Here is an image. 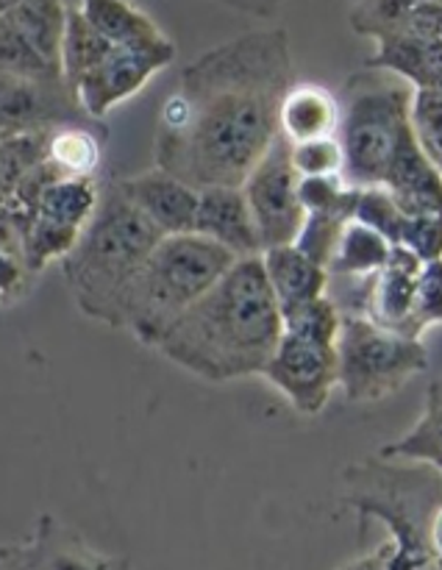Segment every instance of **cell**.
Masks as SVG:
<instances>
[{"instance_id": "6", "label": "cell", "mask_w": 442, "mask_h": 570, "mask_svg": "<svg viewBox=\"0 0 442 570\" xmlns=\"http://www.w3.org/2000/svg\"><path fill=\"white\" fill-rule=\"evenodd\" d=\"M412 83L393 72L354 76L345 95L337 137L345 150V181L354 187L384 184L395 156L415 134Z\"/></svg>"}, {"instance_id": "31", "label": "cell", "mask_w": 442, "mask_h": 570, "mask_svg": "<svg viewBox=\"0 0 442 570\" xmlns=\"http://www.w3.org/2000/svg\"><path fill=\"white\" fill-rule=\"evenodd\" d=\"M345 223H348V217L343 215H317V212H310L304 226H301L298 237H295V245L310 259H315L317 265H323L328 271V262H332L334 250H337Z\"/></svg>"}, {"instance_id": "14", "label": "cell", "mask_w": 442, "mask_h": 570, "mask_svg": "<svg viewBox=\"0 0 442 570\" xmlns=\"http://www.w3.org/2000/svg\"><path fill=\"white\" fill-rule=\"evenodd\" d=\"M421 271V256L412 254L404 245H393L387 265L379 273H373L371 284L365 289V315L373 323H379V326L406 334L412 306H415Z\"/></svg>"}, {"instance_id": "8", "label": "cell", "mask_w": 442, "mask_h": 570, "mask_svg": "<svg viewBox=\"0 0 442 570\" xmlns=\"http://www.w3.org/2000/svg\"><path fill=\"white\" fill-rule=\"evenodd\" d=\"M429 367V351L418 337L384 328L367 315L343 312L337 337L340 390L351 404L382 401Z\"/></svg>"}, {"instance_id": "25", "label": "cell", "mask_w": 442, "mask_h": 570, "mask_svg": "<svg viewBox=\"0 0 442 570\" xmlns=\"http://www.w3.org/2000/svg\"><path fill=\"white\" fill-rule=\"evenodd\" d=\"M48 159L65 176L95 178L100 167V142L89 128H81L78 122L76 126H59L50 134Z\"/></svg>"}, {"instance_id": "29", "label": "cell", "mask_w": 442, "mask_h": 570, "mask_svg": "<svg viewBox=\"0 0 442 570\" xmlns=\"http://www.w3.org/2000/svg\"><path fill=\"white\" fill-rule=\"evenodd\" d=\"M289 159L298 176H345V150L337 134L289 142Z\"/></svg>"}, {"instance_id": "12", "label": "cell", "mask_w": 442, "mask_h": 570, "mask_svg": "<svg viewBox=\"0 0 442 570\" xmlns=\"http://www.w3.org/2000/svg\"><path fill=\"white\" fill-rule=\"evenodd\" d=\"M117 187L165 237L195 232L200 189H195L193 184L181 181L161 167H154L148 173L117 178Z\"/></svg>"}, {"instance_id": "35", "label": "cell", "mask_w": 442, "mask_h": 570, "mask_svg": "<svg viewBox=\"0 0 442 570\" xmlns=\"http://www.w3.org/2000/svg\"><path fill=\"white\" fill-rule=\"evenodd\" d=\"M220 3H226L228 9L243 11V14L273 17L284 3H287V0H220Z\"/></svg>"}, {"instance_id": "19", "label": "cell", "mask_w": 442, "mask_h": 570, "mask_svg": "<svg viewBox=\"0 0 442 570\" xmlns=\"http://www.w3.org/2000/svg\"><path fill=\"white\" fill-rule=\"evenodd\" d=\"M39 570H134L126 557L92 549L81 534L61 527L53 515H42L33 532Z\"/></svg>"}, {"instance_id": "10", "label": "cell", "mask_w": 442, "mask_h": 570, "mask_svg": "<svg viewBox=\"0 0 442 570\" xmlns=\"http://www.w3.org/2000/svg\"><path fill=\"white\" fill-rule=\"evenodd\" d=\"M176 59V45L167 48H115L98 61L89 72H84L70 87V95L81 111L92 120H104L111 109L126 104L145 83Z\"/></svg>"}, {"instance_id": "24", "label": "cell", "mask_w": 442, "mask_h": 570, "mask_svg": "<svg viewBox=\"0 0 442 570\" xmlns=\"http://www.w3.org/2000/svg\"><path fill=\"white\" fill-rule=\"evenodd\" d=\"M390 250L393 243L384 234L351 217L328 262V276H373L387 265Z\"/></svg>"}, {"instance_id": "39", "label": "cell", "mask_w": 442, "mask_h": 570, "mask_svg": "<svg viewBox=\"0 0 442 570\" xmlns=\"http://www.w3.org/2000/svg\"><path fill=\"white\" fill-rule=\"evenodd\" d=\"M37 570H39V560H37Z\"/></svg>"}, {"instance_id": "28", "label": "cell", "mask_w": 442, "mask_h": 570, "mask_svg": "<svg viewBox=\"0 0 442 570\" xmlns=\"http://www.w3.org/2000/svg\"><path fill=\"white\" fill-rule=\"evenodd\" d=\"M0 72H14V76L33 78H61V70L48 65L33 50V45L11 26L3 11H0Z\"/></svg>"}, {"instance_id": "9", "label": "cell", "mask_w": 442, "mask_h": 570, "mask_svg": "<svg viewBox=\"0 0 442 570\" xmlns=\"http://www.w3.org/2000/svg\"><path fill=\"white\" fill-rule=\"evenodd\" d=\"M301 176L289 159V139L278 134L259 165L245 178L243 193L248 198L251 215L259 228L262 248L289 245L298 237L306 220V209L298 193Z\"/></svg>"}, {"instance_id": "4", "label": "cell", "mask_w": 442, "mask_h": 570, "mask_svg": "<svg viewBox=\"0 0 442 570\" xmlns=\"http://www.w3.org/2000/svg\"><path fill=\"white\" fill-rule=\"evenodd\" d=\"M345 504L360 521H382L387 527L390 570H438L429 540L432 518L442 504V476L434 468H395L390 460L354 465L345 471Z\"/></svg>"}, {"instance_id": "26", "label": "cell", "mask_w": 442, "mask_h": 570, "mask_svg": "<svg viewBox=\"0 0 442 570\" xmlns=\"http://www.w3.org/2000/svg\"><path fill=\"white\" fill-rule=\"evenodd\" d=\"M298 193L306 215L317 212V215H343L348 220L354 217L356 187L345 181V176H301Z\"/></svg>"}, {"instance_id": "34", "label": "cell", "mask_w": 442, "mask_h": 570, "mask_svg": "<svg viewBox=\"0 0 442 570\" xmlns=\"http://www.w3.org/2000/svg\"><path fill=\"white\" fill-rule=\"evenodd\" d=\"M0 570H37V546H33V540L22 546H3L0 549Z\"/></svg>"}, {"instance_id": "41", "label": "cell", "mask_w": 442, "mask_h": 570, "mask_svg": "<svg viewBox=\"0 0 442 570\" xmlns=\"http://www.w3.org/2000/svg\"><path fill=\"white\" fill-rule=\"evenodd\" d=\"M0 195H3V193H0Z\"/></svg>"}, {"instance_id": "36", "label": "cell", "mask_w": 442, "mask_h": 570, "mask_svg": "<svg viewBox=\"0 0 442 570\" xmlns=\"http://www.w3.org/2000/svg\"><path fill=\"white\" fill-rule=\"evenodd\" d=\"M337 570H390L387 568V543H382L379 549L367 551V554L356 557V560L345 562V566Z\"/></svg>"}, {"instance_id": "30", "label": "cell", "mask_w": 442, "mask_h": 570, "mask_svg": "<svg viewBox=\"0 0 442 570\" xmlns=\"http://www.w3.org/2000/svg\"><path fill=\"white\" fill-rule=\"evenodd\" d=\"M432 326H442V259L423 262L406 334L421 340L423 332H429Z\"/></svg>"}, {"instance_id": "1", "label": "cell", "mask_w": 442, "mask_h": 570, "mask_svg": "<svg viewBox=\"0 0 442 570\" xmlns=\"http://www.w3.org/2000/svg\"><path fill=\"white\" fill-rule=\"evenodd\" d=\"M295 83L284 28L251 31L187 65L161 104L156 167L204 187H243L276 142L278 106Z\"/></svg>"}, {"instance_id": "17", "label": "cell", "mask_w": 442, "mask_h": 570, "mask_svg": "<svg viewBox=\"0 0 442 570\" xmlns=\"http://www.w3.org/2000/svg\"><path fill=\"white\" fill-rule=\"evenodd\" d=\"M262 265H265L267 282H271L282 315L326 295L328 271L317 265L315 259H310L295 243L265 248L262 250Z\"/></svg>"}, {"instance_id": "13", "label": "cell", "mask_w": 442, "mask_h": 570, "mask_svg": "<svg viewBox=\"0 0 442 570\" xmlns=\"http://www.w3.org/2000/svg\"><path fill=\"white\" fill-rule=\"evenodd\" d=\"M195 234L232 250L234 256H259L262 237L243 187H204L198 198Z\"/></svg>"}, {"instance_id": "22", "label": "cell", "mask_w": 442, "mask_h": 570, "mask_svg": "<svg viewBox=\"0 0 442 570\" xmlns=\"http://www.w3.org/2000/svg\"><path fill=\"white\" fill-rule=\"evenodd\" d=\"M3 14L48 65L61 70V39L67 26L65 0H14Z\"/></svg>"}, {"instance_id": "11", "label": "cell", "mask_w": 442, "mask_h": 570, "mask_svg": "<svg viewBox=\"0 0 442 570\" xmlns=\"http://www.w3.org/2000/svg\"><path fill=\"white\" fill-rule=\"evenodd\" d=\"M81 106L67 89L65 78H33L0 72V131L76 126Z\"/></svg>"}, {"instance_id": "15", "label": "cell", "mask_w": 442, "mask_h": 570, "mask_svg": "<svg viewBox=\"0 0 442 570\" xmlns=\"http://www.w3.org/2000/svg\"><path fill=\"white\" fill-rule=\"evenodd\" d=\"M376 53L367 61L371 70H387L415 89L442 92V37L412 31H390L376 37Z\"/></svg>"}, {"instance_id": "27", "label": "cell", "mask_w": 442, "mask_h": 570, "mask_svg": "<svg viewBox=\"0 0 442 570\" xmlns=\"http://www.w3.org/2000/svg\"><path fill=\"white\" fill-rule=\"evenodd\" d=\"M404 217L406 212L401 209L399 200L390 195L387 187H382V184H376V187H356L354 220L376 228V232L384 234L393 245H399Z\"/></svg>"}, {"instance_id": "40", "label": "cell", "mask_w": 442, "mask_h": 570, "mask_svg": "<svg viewBox=\"0 0 442 570\" xmlns=\"http://www.w3.org/2000/svg\"><path fill=\"white\" fill-rule=\"evenodd\" d=\"M0 549H3V546H0Z\"/></svg>"}, {"instance_id": "20", "label": "cell", "mask_w": 442, "mask_h": 570, "mask_svg": "<svg viewBox=\"0 0 442 570\" xmlns=\"http://www.w3.org/2000/svg\"><path fill=\"white\" fill-rule=\"evenodd\" d=\"M89 26L120 48H167L173 39L131 0H76Z\"/></svg>"}, {"instance_id": "18", "label": "cell", "mask_w": 442, "mask_h": 570, "mask_svg": "<svg viewBox=\"0 0 442 570\" xmlns=\"http://www.w3.org/2000/svg\"><path fill=\"white\" fill-rule=\"evenodd\" d=\"M340 117H343V106L328 89L295 81L278 106V131L289 142L334 137L340 128Z\"/></svg>"}, {"instance_id": "7", "label": "cell", "mask_w": 442, "mask_h": 570, "mask_svg": "<svg viewBox=\"0 0 442 570\" xmlns=\"http://www.w3.org/2000/svg\"><path fill=\"white\" fill-rule=\"evenodd\" d=\"M284 328L262 376L293 404L298 415L315 417L340 387L337 337L343 312L332 298H317L284 312Z\"/></svg>"}, {"instance_id": "3", "label": "cell", "mask_w": 442, "mask_h": 570, "mask_svg": "<svg viewBox=\"0 0 442 570\" xmlns=\"http://www.w3.org/2000/svg\"><path fill=\"white\" fill-rule=\"evenodd\" d=\"M165 237L117 181L100 193L98 212L61 259V273L78 309L109 328L126 326V301L139 267Z\"/></svg>"}, {"instance_id": "5", "label": "cell", "mask_w": 442, "mask_h": 570, "mask_svg": "<svg viewBox=\"0 0 442 570\" xmlns=\"http://www.w3.org/2000/svg\"><path fill=\"white\" fill-rule=\"evenodd\" d=\"M232 250L200 234H167L139 267L126 301V326L148 348L189 309L228 267Z\"/></svg>"}, {"instance_id": "33", "label": "cell", "mask_w": 442, "mask_h": 570, "mask_svg": "<svg viewBox=\"0 0 442 570\" xmlns=\"http://www.w3.org/2000/svg\"><path fill=\"white\" fill-rule=\"evenodd\" d=\"M26 276L28 271L22 265V259L0 250V304H9V301H14L20 295Z\"/></svg>"}, {"instance_id": "37", "label": "cell", "mask_w": 442, "mask_h": 570, "mask_svg": "<svg viewBox=\"0 0 442 570\" xmlns=\"http://www.w3.org/2000/svg\"><path fill=\"white\" fill-rule=\"evenodd\" d=\"M429 540H432V551L438 560H442V504L438 507L432 518V527H429Z\"/></svg>"}, {"instance_id": "2", "label": "cell", "mask_w": 442, "mask_h": 570, "mask_svg": "<svg viewBox=\"0 0 442 570\" xmlns=\"http://www.w3.org/2000/svg\"><path fill=\"white\" fill-rule=\"evenodd\" d=\"M282 328L262 254L245 256L176 317L154 351L204 382L226 384L262 376Z\"/></svg>"}, {"instance_id": "32", "label": "cell", "mask_w": 442, "mask_h": 570, "mask_svg": "<svg viewBox=\"0 0 442 570\" xmlns=\"http://www.w3.org/2000/svg\"><path fill=\"white\" fill-rule=\"evenodd\" d=\"M399 245L410 248L423 262L442 259V215H406Z\"/></svg>"}, {"instance_id": "23", "label": "cell", "mask_w": 442, "mask_h": 570, "mask_svg": "<svg viewBox=\"0 0 442 570\" xmlns=\"http://www.w3.org/2000/svg\"><path fill=\"white\" fill-rule=\"evenodd\" d=\"M382 460H404L429 465L442 476V376L429 384L423 415L404 438L379 451Z\"/></svg>"}, {"instance_id": "21", "label": "cell", "mask_w": 442, "mask_h": 570, "mask_svg": "<svg viewBox=\"0 0 442 570\" xmlns=\"http://www.w3.org/2000/svg\"><path fill=\"white\" fill-rule=\"evenodd\" d=\"M100 193L104 189L98 187L95 178L59 176L39 193L28 215L45 217V220L59 223V226L84 232L95 212H98Z\"/></svg>"}, {"instance_id": "16", "label": "cell", "mask_w": 442, "mask_h": 570, "mask_svg": "<svg viewBox=\"0 0 442 570\" xmlns=\"http://www.w3.org/2000/svg\"><path fill=\"white\" fill-rule=\"evenodd\" d=\"M382 187L390 189L406 215H442V170L426 154L418 131L399 150Z\"/></svg>"}, {"instance_id": "38", "label": "cell", "mask_w": 442, "mask_h": 570, "mask_svg": "<svg viewBox=\"0 0 442 570\" xmlns=\"http://www.w3.org/2000/svg\"><path fill=\"white\" fill-rule=\"evenodd\" d=\"M3 200H6V195H0V204H3Z\"/></svg>"}]
</instances>
